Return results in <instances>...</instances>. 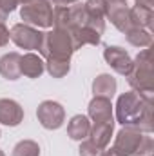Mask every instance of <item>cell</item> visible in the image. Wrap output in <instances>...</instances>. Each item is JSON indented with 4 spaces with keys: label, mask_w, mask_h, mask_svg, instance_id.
I'll return each mask as SVG.
<instances>
[{
    "label": "cell",
    "mask_w": 154,
    "mask_h": 156,
    "mask_svg": "<svg viewBox=\"0 0 154 156\" xmlns=\"http://www.w3.org/2000/svg\"><path fill=\"white\" fill-rule=\"evenodd\" d=\"M37 118L44 129L54 131V129H60L64 125L65 109L62 107V104H58L54 100H44L37 109Z\"/></svg>",
    "instance_id": "obj_5"
},
{
    "label": "cell",
    "mask_w": 154,
    "mask_h": 156,
    "mask_svg": "<svg viewBox=\"0 0 154 156\" xmlns=\"http://www.w3.org/2000/svg\"><path fill=\"white\" fill-rule=\"evenodd\" d=\"M89 131H91V122L83 115L73 116L69 120V123H67V134H69L71 140H76V142L85 140L89 136Z\"/></svg>",
    "instance_id": "obj_17"
},
{
    "label": "cell",
    "mask_w": 154,
    "mask_h": 156,
    "mask_svg": "<svg viewBox=\"0 0 154 156\" xmlns=\"http://www.w3.org/2000/svg\"><path fill=\"white\" fill-rule=\"evenodd\" d=\"M9 37L20 49H27V51L38 49L40 51L44 33L33 26H27V24H15L9 31Z\"/></svg>",
    "instance_id": "obj_6"
},
{
    "label": "cell",
    "mask_w": 154,
    "mask_h": 156,
    "mask_svg": "<svg viewBox=\"0 0 154 156\" xmlns=\"http://www.w3.org/2000/svg\"><path fill=\"white\" fill-rule=\"evenodd\" d=\"M113 131H114V120H109V122H98V123H91V131H89V140L98 145L100 149H105L111 142V136H113Z\"/></svg>",
    "instance_id": "obj_12"
},
{
    "label": "cell",
    "mask_w": 154,
    "mask_h": 156,
    "mask_svg": "<svg viewBox=\"0 0 154 156\" xmlns=\"http://www.w3.org/2000/svg\"><path fill=\"white\" fill-rule=\"evenodd\" d=\"M136 4H140V5H147V7H152L154 0H134Z\"/></svg>",
    "instance_id": "obj_28"
},
{
    "label": "cell",
    "mask_w": 154,
    "mask_h": 156,
    "mask_svg": "<svg viewBox=\"0 0 154 156\" xmlns=\"http://www.w3.org/2000/svg\"><path fill=\"white\" fill-rule=\"evenodd\" d=\"M16 2H18V4H22V5H24V4H27V2H29V0H16Z\"/></svg>",
    "instance_id": "obj_30"
},
{
    "label": "cell",
    "mask_w": 154,
    "mask_h": 156,
    "mask_svg": "<svg viewBox=\"0 0 154 156\" xmlns=\"http://www.w3.org/2000/svg\"><path fill=\"white\" fill-rule=\"evenodd\" d=\"M45 71L53 78H64L71 71V60H64V58H45Z\"/></svg>",
    "instance_id": "obj_19"
},
{
    "label": "cell",
    "mask_w": 154,
    "mask_h": 156,
    "mask_svg": "<svg viewBox=\"0 0 154 156\" xmlns=\"http://www.w3.org/2000/svg\"><path fill=\"white\" fill-rule=\"evenodd\" d=\"M20 71L27 78H38L45 71V62L35 53H26L20 56Z\"/></svg>",
    "instance_id": "obj_13"
},
{
    "label": "cell",
    "mask_w": 154,
    "mask_h": 156,
    "mask_svg": "<svg viewBox=\"0 0 154 156\" xmlns=\"http://www.w3.org/2000/svg\"><path fill=\"white\" fill-rule=\"evenodd\" d=\"M69 26H71L69 7H56V9H53V27L54 29H69Z\"/></svg>",
    "instance_id": "obj_21"
},
{
    "label": "cell",
    "mask_w": 154,
    "mask_h": 156,
    "mask_svg": "<svg viewBox=\"0 0 154 156\" xmlns=\"http://www.w3.org/2000/svg\"><path fill=\"white\" fill-rule=\"evenodd\" d=\"M129 16H131L132 27H142V29L151 27V26H152V20H154L152 7L140 5V4H134V5L129 9Z\"/></svg>",
    "instance_id": "obj_15"
},
{
    "label": "cell",
    "mask_w": 154,
    "mask_h": 156,
    "mask_svg": "<svg viewBox=\"0 0 154 156\" xmlns=\"http://www.w3.org/2000/svg\"><path fill=\"white\" fill-rule=\"evenodd\" d=\"M103 58H105V62L114 69L118 75L127 76L129 71L132 69V58H131V55L123 47H120V45H107L103 49Z\"/></svg>",
    "instance_id": "obj_9"
},
{
    "label": "cell",
    "mask_w": 154,
    "mask_h": 156,
    "mask_svg": "<svg viewBox=\"0 0 154 156\" xmlns=\"http://www.w3.org/2000/svg\"><path fill=\"white\" fill-rule=\"evenodd\" d=\"M20 18L33 27H53V4L49 0H29L20 7Z\"/></svg>",
    "instance_id": "obj_4"
},
{
    "label": "cell",
    "mask_w": 154,
    "mask_h": 156,
    "mask_svg": "<svg viewBox=\"0 0 154 156\" xmlns=\"http://www.w3.org/2000/svg\"><path fill=\"white\" fill-rule=\"evenodd\" d=\"M125 38L131 45L134 47H151L152 44V35L147 31V29H142V27H131L127 33H125Z\"/></svg>",
    "instance_id": "obj_18"
},
{
    "label": "cell",
    "mask_w": 154,
    "mask_h": 156,
    "mask_svg": "<svg viewBox=\"0 0 154 156\" xmlns=\"http://www.w3.org/2000/svg\"><path fill=\"white\" fill-rule=\"evenodd\" d=\"M18 2L16 0H0V24L5 22V18L16 9Z\"/></svg>",
    "instance_id": "obj_25"
},
{
    "label": "cell",
    "mask_w": 154,
    "mask_h": 156,
    "mask_svg": "<svg viewBox=\"0 0 154 156\" xmlns=\"http://www.w3.org/2000/svg\"><path fill=\"white\" fill-rule=\"evenodd\" d=\"M83 7L87 9V13L91 16L103 18L105 16V11H107V0H87L83 4Z\"/></svg>",
    "instance_id": "obj_22"
},
{
    "label": "cell",
    "mask_w": 154,
    "mask_h": 156,
    "mask_svg": "<svg viewBox=\"0 0 154 156\" xmlns=\"http://www.w3.org/2000/svg\"><path fill=\"white\" fill-rule=\"evenodd\" d=\"M127 82L132 87V91L140 93L147 102H152L154 82H152V60H151V49H143L134 60L132 69L127 75Z\"/></svg>",
    "instance_id": "obj_2"
},
{
    "label": "cell",
    "mask_w": 154,
    "mask_h": 156,
    "mask_svg": "<svg viewBox=\"0 0 154 156\" xmlns=\"http://www.w3.org/2000/svg\"><path fill=\"white\" fill-rule=\"evenodd\" d=\"M75 51H76L75 42L67 29H53L49 33H44V40L40 45V55L44 58L71 60Z\"/></svg>",
    "instance_id": "obj_3"
},
{
    "label": "cell",
    "mask_w": 154,
    "mask_h": 156,
    "mask_svg": "<svg viewBox=\"0 0 154 156\" xmlns=\"http://www.w3.org/2000/svg\"><path fill=\"white\" fill-rule=\"evenodd\" d=\"M102 156H120V154L116 153L114 149H109V151H103V154Z\"/></svg>",
    "instance_id": "obj_29"
},
{
    "label": "cell",
    "mask_w": 154,
    "mask_h": 156,
    "mask_svg": "<svg viewBox=\"0 0 154 156\" xmlns=\"http://www.w3.org/2000/svg\"><path fill=\"white\" fill-rule=\"evenodd\" d=\"M51 4H54L56 7H67V5H71V4H76L78 0H49Z\"/></svg>",
    "instance_id": "obj_27"
},
{
    "label": "cell",
    "mask_w": 154,
    "mask_h": 156,
    "mask_svg": "<svg viewBox=\"0 0 154 156\" xmlns=\"http://www.w3.org/2000/svg\"><path fill=\"white\" fill-rule=\"evenodd\" d=\"M22 120H24V109L20 107L18 102H15L11 98L0 100V123L2 125L16 127L22 123Z\"/></svg>",
    "instance_id": "obj_10"
},
{
    "label": "cell",
    "mask_w": 154,
    "mask_h": 156,
    "mask_svg": "<svg viewBox=\"0 0 154 156\" xmlns=\"http://www.w3.org/2000/svg\"><path fill=\"white\" fill-rule=\"evenodd\" d=\"M103 149H100L98 145H94L91 140H82L80 145V156H102Z\"/></svg>",
    "instance_id": "obj_24"
},
{
    "label": "cell",
    "mask_w": 154,
    "mask_h": 156,
    "mask_svg": "<svg viewBox=\"0 0 154 156\" xmlns=\"http://www.w3.org/2000/svg\"><path fill=\"white\" fill-rule=\"evenodd\" d=\"M13 156H40V145L33 140H20L13 147Z\"/></svg>",
    "instance_id": "obj_20"
},
{
    "label": "cell",
    "mask_w": 154,
    "mask_h": 156,
    "mask_svg": "<svg viewBox=\"0 0 154 156\" xmlns=\"http://www.w3.org/2000/svg\"><path fill=\"white\" fill-rule=\"evenodd\" d=\"M116 120L123 127H132L145 134L152 133V102H147L136 91H127L116 102Z\"/></svg>",
    "instance_id": "obj_1"
},
{
    "label": "cell",
    "mask_w": 154,
    "mask_h": 156,
    "mask_svg": "<svg viewBox=\"0 0 154 156\" xmlns=\"http://www.w3.org/2000/svg\"><path fill=\"white\" fill-rule=\"evenodd\" d=\"M116 87H118L116 78L113 75H107V73L98 75V76L94 78V82H93V93H94V96H103V98H109V100L114 96Z\"/></svg>",
    "instance_id": "obj_16"
},
{
    "label": "cell",
    "mask_w": 154,
    "mask_h": 156,
    "mask_svg": "<svg viewBox=\"0 0 154 156\" xmlns=\"http://www.w3.org/2000/svg\"><path fill=\"white\" fill-rule=\"evenodd\" d=\"M20 56L18 53H5L2 58H0V75L5 78V80H18L22 76V71H20Z\"/></svg>",
    "instance_id": "obj_14"
},
{
    "label": "cell",
    "mask_w": 154,
    "mask_h": 156,
    "mask_svg": "<svg viewBox=\"0 0 154 156\" xmlns=\"http://www.w3.org/2000/svg\"><path fill=\"white\" fill-rule=\"evenodd\" d=\"M87 113L94 123L98 122H109L113 120V104L109 98H103V96H94L91 102H89V107H87Z\"/></svg>",
    "instance_id": "obj_11"
},
{
    "label": "cell",
    "mask_w": 154,
    "mask_h": 156,
    "mask_svg": "<svg viewBox=\"0 0 154 156\" xmlns=\"http://www.w3.org/2000/svg\"><path fill=\"white\" fill-rule=\"evenodd\" d=\"M152 151H154L152 138H151V136H147V134H143V138H142L140 145L136 147V151H134V154H132V156H152Z\"/></svg>",
    "instance_id": "obj_23"
},
{
    "label": "cell",
    "mask_w": 154,
    "mask_h": 156,
    "mask_svg": "<svg viewBox=\"0 0 154 156\" xmlns=\"http://www.w3.org/2000/svg\"><path fill=\"white\" fill-rule=\"evenodd\" d=\"M9 40H11V37H9V29H7L4 24H0V47L7 45Z\"/></svg>",
    "instance_id": "obj_26"
},
{
    "label": "cell",
    "mask_w": 154,
    "mask_h": 156,
    "mask_svg": "<svg viewBox=\"0 0 154 156\" xmlns=\"http://www.w3.org/2000/svg\"><path fill=\"white\" fill-rule=\"evenodd\" d=\"M0 156H5V154H4V151H2V149H0Z\"/></svg>",
    "instance_id": "obj_31"
},
{
    "label": "cell",
    "mask_w": 154,
    "mask_h": 156,
    "mask_svg": "<svg viewBox=\"0 0 154 156\" xmlns=\"http://www.w3.org/2000/svg\"><path fill=\"white\" fill-rule=\"evenodd\" d=\"M129 0H107V11L105 16L111 20V24L114 26L118 31L127 33L132 24H131V16H129Z\"/></svg>",
    "instance_id": "obj_7"
},
{
    "label": "cell",
    "mask_w": 154,
    "mask_h": 156,
    "mask_svg": "<svg viewBox=\"0 0 154 156\" xmlns=\"http://www.w3.org/2000/svg\"><path fill=\"white\" fill-rule=\"evenodd\" d=\"M143 134H145V133H140V131H136V129H132V127H123V129L116 134L113 149H114L120 156H132L134 151H136V147L140 145Z\"/></svg>",
    "instance_id": "obj_8"
}]
</instances>
